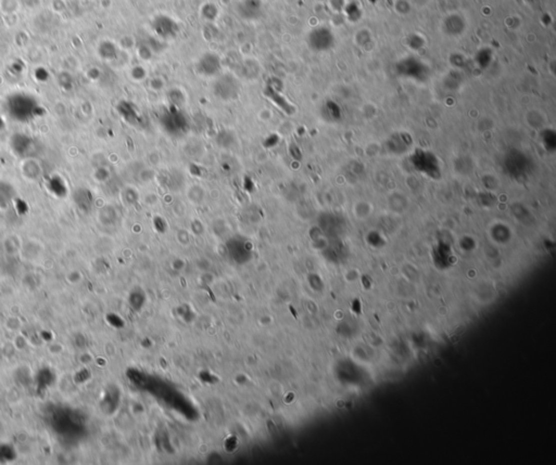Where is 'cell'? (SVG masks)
I'll use <instances>...</instances> for the list:
<instances>
[{"mask_svg":"<svg viewBox=\"0 0 556 465\" xmlns=\"http://www.w3.org/2000/svg\"><path fill=\"white\" fill-rule=\"evenodd\" d=\"M264 93H265L267 98H270L272 101L277 106H279V108L282 109L283 111H285L286 113H288V114H292V112H293L292 105L287 102V100L282 95H280L278 90L274 89L273 87L267 85L266 89L264 90Z\"/></svg>","mask_w":556,"mask_h":465,"instance_id":"cell-7","label":"cell"},{"mask_svg":"<svg viewBox=\"0 0 556 465\" xmlns=\"http://www.w3.org/2000/svg\"><path fill=\"white\" fill-rule=\"evenodd\" d=\"M118 111L121 112V115H123L124 118L126 119L128 123L135 125L139 122V116L137 114V112L132 104L124 102L120 104V110Z\"/></svg>","mask_w":556,"mask_h":465,"instance_id":"cell-9","label":"cell"},{"mask_svg":"<svg viewBox=\"0 0 556 465\" xmlns=\"http://www.w3.org/2000/svg\"><path fill=\"white\" fill-rule=\"evenodd\" d=\"M16 458L14 449L9 445H0V461L10 462Z\"/></svg>","mask_w":556,"mask_h":465,"instance_id":"cell-11","label":"cell"},{"mask_svg":"<svg viewBox=\"0 0 556 465\" xmlns=\"http://www.w3.org/2000/svg\"><path fill=\"white\" fill-rule=\"evenodd\" d=\"M133 76L137 80H140L145 77V70L142 67H136L133 70Z\"/></svg>","mask_w":556,"mask_h":465,"instance_id":"cell-15","label":"cell"},{"mask_svg":"<svg viewBox=\"0 0 556 465\" xmlns=\"http://www.w3.org/2000/svg\"><path fill=\"white\" fill-rule=\"evenodd\" d=\"M214 95L224 101L237 99L240 93V85L236 77L230 74H225L218 78L213 87Z\"/></svg>","mask_w":556,"mask_h":465,"instance_id":"cell-1","label":"cell"},{"mask_svg":"<svg viewBox=\"0 0 556 465\" xmlns=\"http://www.w3.org/2000/svg\"><path fill=\"white\" fill-rule=\"evenodd\" d=\"M124 199L129 203H134L138 200V193L134 189H127L124 193Z\"/></svg>","mask_w":556,"mask_h":465,"instance_id":"cell-14","label":"cell"},{"mask_svg":"<svg viewBox=\"0 0 556 465\" xmlns=\"http://www.w3.org/2000/svg\"><path fill=\"white\" fill-rule=\"evenodd\" d=\"M201 12L203 17H205V20H210V21L215 20V17L217 15V9L214 4H205L202 8Z\"/></svg>","mask_w":556,"mask_h":465,"instance_id":"cell-13","label":"cell"},{"mask_svg":"<svg viewBox=\"0 0 556 465\" xmlns=\"http://www.w3.org/2000/svg\"><path fill=\"white\" fill-rule=\"evenodd\" d=\"M36 380H37V386H38V389L40 388L45 389L46 387L52 384L53 373L49 369H41L38 372Z\"/></svg>","mask_w":556,"mask_h":465,"instance_id":"cell-10","label":"cell"},{"mask_svg":"<svg viewBox=\"0 0 556 465\" xmlns=\"http://www.w3.org/2000/svg\"><path fill=\"white\" fill-rule=\"evenodd\" d=\"M222 70L221 58L214 52H207L201 55L196 64L198 74L205 77L216 76Z\"/></svg>","mask_w":556,"mask_h":465,"instance_id":"cell-3","label":"cell"},{"mask_svg":"<svg viewBox=\"0 0 556 465\" xmlns=\"http://www.w3.org/2000/svg\"><path fill=\"white\" fill-rule=\"evenodd\" d=\"M35 102L33 99L25 95H16L10 100L9 108L16 119H27L32 115L35 110Z\"/></svg>","mask_w":556,"mask_h":465,"instance_id":"cell-4","label":"cell"},{"mask_svg":"<svg viewBox=\"0 0 556 465\" xmlns=\"http://www.w3.org/2000/svg\"><path fill=\"white\" fill-rule=\"evenodd\" d=\"M151 25L154 33L162 39L175 38L179 32L177 22L173 17L165 14H159L154 16Z\"/></svg>","mask_w":556,"mask_h":465,"instance_id":"cell-2","label":"cell"},{"mask_svg":"<svg viewBox=\"0 0 556 465\" xmlns=\"http://www.w3.org/2000/svg\"><path fill=\"white\" fill-rule=\"evenodd\" d=\"M261 5L260 0H245L241 3L239 12L247 18H255L261 12Z\"/></svg>","mask_w":556,"mask_h":465,"instance_id":"cell-8","label":"cell"},{"mask_svg":"<svg viewBox=\"0 0 556 465\" xmlns=\"http://www.w3.org/2000/svg\"><path fill=\"white\" fill-rule=\"evenodd\" d=\"M308 43L315 51H325V50H328L333 46V33L326 27L315 28L309 34Z\"/></svg>","mask_w":556,"mask_h":465,"instance_id":"cell-5","label":"cell"},{"mask_svg":"<svg viewBox=\"0 0 556 465\" xmlns=\"http://www.w3.org/2000/svg\"><path fill=\"white\" fill-rule=\"evenodd\" d=\"M103 45L104 46H102L101 50H100L101 55L103 56L104 59H113L114 56L116 55V49L113 46V43L105 42V43H103Z\"/></svg>","mask_w":556,"mask_h":465,"instance_id":"cell-12","label":"cell"},{"mask_svg":"<svg viewBox=\"0 0 556 465\" xmlns=\"http://www.w3.org/2000/svg\"><path fill=\"white\" fill-rule=\"evenodd\" d=\"M163 126L167 133L179 135L187 128V119L178 110H171L162 118Z\"/></svg>","mask_w":556,"mask_h":465,"instance_id":"cell-6","label":"cell"}]
</instances>
